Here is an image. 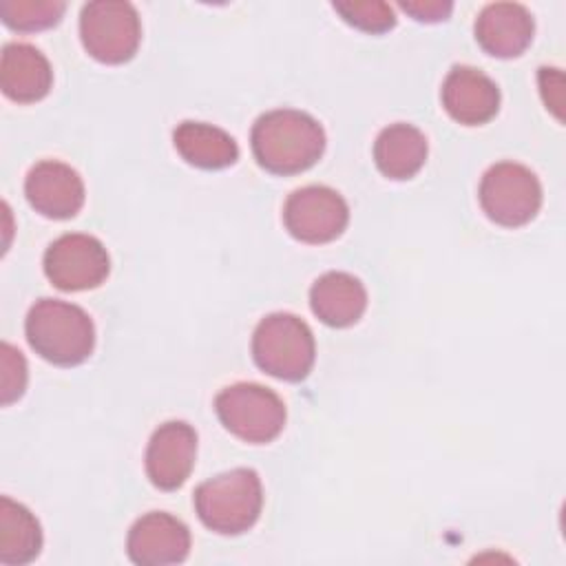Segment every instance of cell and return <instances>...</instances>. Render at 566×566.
Masks as SVG:
<instances>
[{
  "mask_svg": "<svg viewBox=\"0 0 566 566\" xmlns=\"http://www.w3.org/2000/svg\"><path fill=\"white\" fill-rule=\"evenodd\" d=\"M263 506V486L252 469H232L201 482L195 491L199 520L214 533L239 535L254 526Z\"/></svg>",
  "mask_w": 566,
  "mask_h": 566,
  "instance_id": "3957f363",
  "label": "cell"
},
{
  "mask_svg": "<svg viewBox=\"0 0 566 566\" xmlns=\"http://www.w3.org/2000/svg\"><path fill=\"white\" fill-rule=\"evenodd\" d=\"M197 458V433L188 422L170 420L155 429L146 449L148 480L161 491L179 489Z\"/></svg>",
  "mask_w": 566,
  "mask_h": 566,
  "instance_id": "30bf717a",
  "label": "cell"
},
{
  "mask_svg": "<svg viewBox=\"0 0 566 566\" xmlns=\"http://www.w3.org/2000/svg\"><path fill=\"white\" fill-rule=\"evenodd\" d=\"M444 111L464 126L486 124L500 108L497 84L473 66H453L442 82Z\"/></svg>",
  "mask_w": 566,
  "mask_h": 566,
  "instance_id": "4fadbf2b",
  "label": "cell"
},
{
  "mask_svg": "<svg viewBox=\"0 0 566 566\" xmlns=\"http://www.w3.org/2000/svg\"><path fill=\"white\" fill-rule=\"evenodd\" d=\"M64 9L60 0H2L0 18L15 31H40L57 24Z\"/></svg>",
  "mask_w": 566,
  "mask_h": 566,
  "instance_id": "ffe728a7",
  "label": "cell"
},
{
  "mask_svg": "<svg viewBox=\"0 0 566 566\" xmlns=\"http://www.w3.org/2000/svg\"><path fill=\"white\" fill-rule=\"evenodd\" d=\"M250 142L261 168L274 175H296L321 159L325 130L303 111L276 108L254 122Z\"/></svg>",
  "mask_w": 566,
  "mask_h": 566,
  "instance_id": "6da1fadb",
  "label": "cell"
},
{
  "mask_svg": "<svg viewBox=\"0 0 566 566\" xmlns=\"http://www.w3.org/2000/svg\"><path fill=\"white\" fill-rule=\"evenodd\" d=\"M53 84V71L42 51L24 42H9L0 60L2 93L20 104L42 99Z\"/></svg>",
  "mask_w": 566,
  "mask_h": 566,
  "instance_id": "9a60e30c",
  "label": "cell"
},
{
  "mask_svg": "<svg viewBox=\"0 0 566 566\" xmlns=\"http://www.w3.org/2000/svg\"><path fill=\"white\" fill-rule=\"evenodd\" d=\"M349 221L345 199L327 186H305L294 190L283 208L287 232L303 243H327L340 237Z\"/></svg>",
  "mask_w": 566,
  "mask_h": 566,
  "instance_id": "9c48e42d",
  "label": "cell"
},
{
  "mask_svg": "<svg viewBox=\"0 0 566 566\" xmlns=\"http://www.w3.org/2000/svg\"><path fill=\"white\" fill-rule=\"evenodd\" d=\"M400 9L413 15L418 22H440L449 18L453 4L444 0H413V2H400Z\"/></svg>",
  "mask_w": 566,
  "mask_h": 566,
  "instance_id": "cb8c5ba5",
  "label": "cell"
},
{
  "mask_svg": "<svg viewBox=\"0 0 566 566\" xmlns=\"http://www.w3.org/2000/svg\"><path fill=\"white\" fill-rule=\"evenodd\" d=\"M221 424L237 438L263 444L274 440L285 427V405L276 391L256 382H237L214 398Z\"/></svg>",
  "mask_w": 566,
  "mask_h": 566,
  "instance_id": "5b68a950",
  "label": "cell"
},
{
  "mask_svg": "<svg viewBox=\"0 0 566 566\" xmlns=\"http://www.w3.org/2000/svg\"><path fill=\"white\" fill-rule=\"evenodd\" d=\"M533 15L517 2H491L475 20L478 44L495 57H515L533 40Z\"/></svg>",
  "mask_w": 566,
  "mask_h": 566,
  "instance_id": "5bb4252c",
  "label": "cell"
},
{
  "mask_svg": "<svg viewBox=\"0 0 566 566\" xmlns=\"http://www.w3.org/2000/svg\"><path fill=\"white\" fill-rule=\"evenodd\" d=\"M80 38L91 57L106 64H122L130 60L139 46V15L130 2H88L80 13Z\"/></svg>",
  "mask_w": 566,
  "mask_h": 566,
  "instance_id": "52a82bcc",
  "label": "cell"
},
{
  "mask_svg": "<svg viewBox=\"0 0 566 566\" xmlns=\"http://www.w3.org/2000/svg\"><path fill=\"white\" fill-rule=\"evenodd\" d=\"M24 195L35 212L49 219H69L75 217L84 203V184L69 164L44 159L29 170Z\"/></svg>",
  "mask_w": 566,
  "mask_h": 566,
  "instance_id": "7c38bea8",
  "label": "cell"
},
{
  "mask_svg": "<svg viewBox=\"0 0 566 566\" xmlns=\"http://www.w3.org/2000/svg\"><path fill=\"white\" fill-rule=\"evenodd\" d=\"M111 270V259L99 239L82 232L57 237L44 252L46 279L66 292L97 287Z\"/></svg>",
  "mask_w": 566,
  "mask_h": 566,
  "instance_id": "ba28073f",
  "label": "cell"
},
{
  "mask_svg": "<svg viewBox=\"0 0 566 566\" xmlns=\"http://www.w3.org/2000/svg\"><path fill=\"white\" fill-rule=\"evenodd\" d=\"M126 551L139 566L179 564L190 553V531L175 515L153 511L130 526Z\"/></svg>",
  "mask_w": 566,
  "mask_h": 566,
  "instance_id": "8fae6325",
  "label": "cell"
},
{
  "mask_svg": "<svg viewBox=\"0 0 566 566\" xmlns=\"http://www.w3.org/2000/svg\"><path fill=\"white\" fill-rule=\"evenodd\" d=\"M27 387V360L20 349L9 343L0 347V402H15Z\"/></svg>",
  "mask_w": 566,
  "mask_h": 566,
  "instance_id": "7402d4cb",
  "label": "cell"
},
{
  "mask_svg": "<svg viewBox=\"0 0 566 566\" xmlns=\"http://www.w3.org/2000/svg\"><path fill=\"white\" fill-rule=\"evenodd\" d=\"M539 93L544 97L546 108L562 119L564 111V75L559 69H539Z\"/></svg>",
  "mask_w": 566,
  "mask_h": 566,
  "instance_id": "603a6c76",
  "label": "cell"
},
{
  "mask_svg": "<svg viewBox=\"0 0 566 566\" xmlns=\"http://www.w3.org/2000/svg\"><path fill=\"white\" fill-rule=\"evenodd\" d=\"M334 9L343 15V20L367 33H382L396 24L394 9L387 2L365 0V2H334Z\"/></svg>",
  "mask_w": 566,
  "mask_h": 566,
  "instance_id": "44dd1931",
  "label": "cell"
},
{
  "mask_svg": "<svg viewBox=\"0 0 566 566\" xmlns=\"http://www.w3.org/2000/svg\"><path fill=\"white\" fill-rule=\"evenodd\" d=\"M254 363L281 380H303L314 365L316 345L305 321L287 312H274L259 321L252 334Z\"/></svg>",
  "mask_w": 566,
  "mask_h": 566,
  "instance_id": "277c9868",
  "label": "cell"
},
{
  "mask_svg": "<svg viewBox=\"0 0 566 566\" xmlns=\"http://www.w3.org/2000/svg\"><path fill=\"white\" fill-rule=\"evenodd\" d=\"M310 305L325 325L347 327L363 316L367 292L354 274L325 272L310 287Z\"/></svg>",
  "mask_w": 566,
  "mask_h": 566,
  "instance_id": "2e32d148",
  "label": "cell"
},
{
  "mask_svg": "<svg viewBox=\"0 0 566 566\" xmlns=\"http://www.w3.org/2000/svg\"><path fill=\"white\" fill-rule=\"evenodd\" d=\"M42 548V528L35 515L20 502L0 497V564L22 566Z\"/></svg>",
  "mask_w": 566,
  "mask_h": 566,
  "instance_id": "d6986e66",
  "label": "cell"
},
{
  "mask_svg": "<svg viewBox=\"0 0 566 566\" xmlns=\"http://www.w3.org/2000/svg\"><path fill=\"white\" fill-rule=\"evenodd\" d=\"M427 159V137L413 124H389L374 142V161L389 179L413 177Z\"/></svg>",
  "mask_w": 566,
  "mask_h": 566,
  "instance_id": "e0dca14e",
  "label": "cell"
},
{
  "mask_svg": "<svg viewBox=\"0 0 566 566\" xmlns=\"http://www.w3.org/2000/svg\"><path fill=\"white\" fill-rule=\"evenodd\" d=\"M24 332L31 349L60 367L84 363L95 347L91 316L82 307L60 298L35 301L27 314Z\"/></svg>",
  "mask_w": 566,
  "mask_h": 566,
  "instance_id": "7a4b0ae2",
  "label": "cell"
},
{
  "mask_svg": "<svg viewBox=\"0 0 566 566\" xmlns=\"http://www.w3.org/2000/svg\"><path fill=\"white\" fill-rule=\"evenodd\" d=\"M172 142L190 166L203 170L232 166L239 157L237 142L223 128L206 122H181L172 133Z\"/></svg>",
  "mask_w": 566,
  "mask_h": 566,
  "instance_id": "ac0fdd59",
  "label": "cell"
},
{
  "mask_svg": "<svg viewBox=\"0 0 566 566\" xmlns=\"http://www.w3.org/2000/svg\"><path fill=\"white\" fill-rule=\"evenodd\" d=\"M480 206L504 228L528 223L542 206V186L535 172L517 161L493 164L480 181Z\"/></svg>",
  "mask_w": 566,
  "mask_h": 566,
  "instance_id": "8992f818",
  "label": "cell"
}]
</instances>
